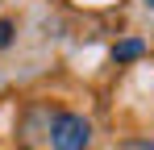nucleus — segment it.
Wrapping results in <instances>:
<instances>
[{
    "label": "nucleus",
    "mask_w": 154,
    "mask_h": 150,
    "mask_svg": "<svg viewBox=\"0 0 154 150\" xmlns=\"http://www.w3.org/2000/svg\"><path fill=\"white\" fill-rule=\"evenodd\" d=\"M50 146L54 150H88L92 146V125L79 113H58L50 125Z\"/></svg>",
    "instance_id": "nucleus-1"
},
{
    "label": "nucleus",
    "mask_w": 154,
    "mask_h": 150,
    "mask_svg": "<svg viewBox=\"0 0 154 150\" xmlns=\"http://www.w3.org/2000/svg\"><path fill=\"white\" fill-rule=\"evenodd\" d=\"M142 50H146L142 38H125V42H117V46H112V58H117V63H129V58H137Z\"/></svg>",
    "instance_id": "nucleus-2"
},
{
    "label": "nucleus",
    "mask_w": 154,
    "mask_h": 150,
    "mask_svg": "<svg viewBox=\"0 0 154 150\" xmlns=\"http://www.w3.org/2000/svg\"><path fill=\"white\" fill-rule=\"evenodd\" d=\"M121 150H154V142L150 138H133V142H125Z\"/></svg>",
    "instance_id": "nucleus-3"
},
{
    "label": "nucleus",
    "mask_w": 154,
    "mask_h": 150,
    "mask_svg": "<svg viewBox=\"0 0 154 150\" xmlns=\"http://www.w3.org/2000/svg\"><path fill=\"white\" fill-rule=\"evenodd\" d=\"M8 33H13V25H8V21H0V46H8Z\"/></svg>",
    "instance_id": "nucleus-4"
},
{
    "label": "nucleus",
    "mask_w": 154,
    "mask_h": 150,
    "mask_svg": "<svg viewBox=\"0 0 154 150\" xmlns=\"http://www.w3.org/2000/svg\"><path fill=\"white\" fill-rule=\"evenodd\" d=\"M146 4H154V0H146Z\"/></svg>",
    "instance_id": "nucleus-5"
}]
</instances>
